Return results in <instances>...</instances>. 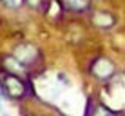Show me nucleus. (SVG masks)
Returning <instances> with one entry per match:
<instances>
[{
    "mask_svg": "<svg viewBox=\"0 0 125 116\" xmlns=\"http://www.w3.org/2000/svg\"><path fill=\"white\" fill-rule=\"evenodd\" d=\"M65 6L73 11H85L91 6V0H63Z\"/></svg>",
    "mask_w": 125,
    "mask_h": 116,
    "instance_id": "obj_6",
    "label": "nucleus"
},
{
    "mask_svg": "<svg viewBox=\"0 0 125 116\" xmlns=\"http://www.w3.org/2000/svg\"><path fill=\"white\" fill-rule=\"evenodd\" d=\"M2 65H4V69H6V73H22L25 69V65H22V63L18 62L15 56H6L2 60Z\"/></svg>",
    "mask_w": 125,
    "mask_h": 116,
    "instance_id": "obj_4",
    "label": "nucleus"
},
{
    "mask_svg": "<svg viewBox=\"0 0 125 116\" xmlns=\"http://www.w3.org/2000/svg\"><path fill=\"white\" fill-rule=\"evenodd\" d=\"M114 73H116V67H114V63L111 62L109 58H105V56H100V58H96L94 62L91 63V74L94 76V78H98V80H111L114 76Z\"/></svg>",
    "mask_w": 125,
    "mask_h": 116,
    "instance_id": "obj_2",
    "label": "nucleus"
},
{
    "mask_svg": "<svg viewBox=\"0 0 125 116\" xmlns=\"http://www.w3.org/2000/svg\"><path fill=\"white\" fill-rule=\"evenodd\" d=\"M94 116H114V113H111L107 107H103V105H102V107H98V109H96Z\"/></svg>",
    "mask_w": 125,
    "mask_h": 116,
    "instance_id": "obj_8",
    "label": "nucleus"
},
{
    "mask_svg": "<svg viewBox=\"0 0 125 116\" xmlns=\"http://www.w3.org/2000/svg\"><path fill=\"white\" fill-rule=\"evenodd\" d=\"M2 4L9 9H16V7L22 6V0H2Z\"/></svg>",
    "mask_w": 125,
    "mask_h": 116,
    "instance_id": "obj_7",
    "label": "nucleus"
},
{
    "mask_svg": "<svg viewBox=\"0 0 125 116\" xmlns=\"http://www.w3.org/2000/svg\"><path fill=\"white\" fill-rule=\"evenodd\" d=\"M94 24L98 25V27H111V25L114 24V18L113 16L109 15V13H96V15H94Z\"/></svg>",
    "mask_w": 125,
    "mask_h": 116,
    "instance_id": "obj_5",
    "label": "nucleus"
},
{
    "mask_svg": "<svg viewBox=\"0 0 125 116\" xmlns=\"http://www.w3.org/2000/svg\"><path fill=\"white\" fill-rule=\"evenodd\" d=\"M0 93H4L9 98H22L25 94V84L13 73H6L0 84Z\"/></svg>",
    "mask_w": 125,
    "mask_h": 116,
    "instance_id": "obj_1",
    "label": "nucleus"
},
{
    "mask_svg": "<svg viewBox=\"0 0 125 116\" xmlns=\"http://www.w3.org/2000/svg\"><path fill=\"white\" fill-rule=\"evenodd\" d=\"M25 2H27L31 7H40V4L44 2V0H25Z\"/></svg>",
    "mask_w": 125,
    "mask_h": 116,
    "instance_id": "obj_9",
    "label": "nucleus"
},
{
    "mask_svg": "<svg viewBox=\"0 0 125 116\" xmlns=\"http://www.w3.org/2000/svg\"><path fill=\"white\" fill-rule=\"evenodd\" d=\"M15 58L18 60L22 65H31L38 60V51L31 44H20L15 49Z\"/></svg>",
    "mask_w": 125,
    "mask_h": 116,
    "instance_id": "obj_3",
    "label": "nucleus"
},
{
    "mask_svg": "<svg viewBox=\"0 0 125 116\" xmlns=\"http://www.w3.org/2000/svg\"><path fill=\"white\" fill-rule=\"evenodd\" d=\"M4 116H9V114H4Z\"/></svg>",
    "mask_w": 125,
    "mask_h": 116,
    "instance_id": "obj_10",
    "label": "nucleus"
}]
</instances>
